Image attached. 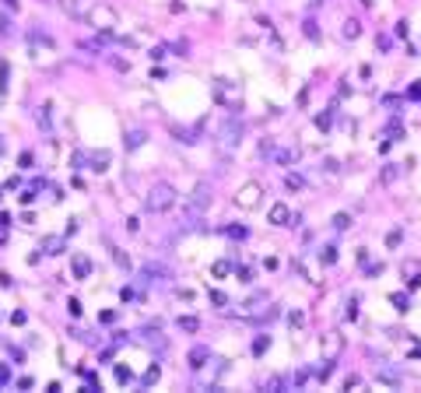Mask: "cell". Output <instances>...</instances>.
<instances>
[{
	"instance_id": "34",
	"label": "cell",
	"mask_w": 421,
	"mask_h": 393,
	"mask_svg": "<svg viewBox=\"0 0 421 393\" xmlns=\"http://www.w3.org/2000/svg\"><path fill=\"white\" fill-rule=\"evenodd\" d=\"M316 127L326 130V127H330V113H320V116H316Z\"/></svg>"
},
{
	"instance_id": "3",
	"label": "cell",
	"mask_w": 421,
	"mask_h": 393,
	"mask_svg": "<svg viewBox=\"0 0 421 393\" xmlns=\"http://www.w3.org/2000/svg\"><path fill=\"white\" fill-rule=\"evenodd\" d=\"M214 98L225 105V109H243V84L218 78V81H214Z\"/></svg>"
},
{
	"instance_id": "24",
	"label": "cell",
	"mask_w": 421,
	"mask_h": 393,
	"mask_svg": "<svg viewBox=\"0 0 421 393\" xmlns=\"http://www.w3.org/2000/svg\"><path fill=\"white\" fill-rule=\"evenodd\" d=\"M228 270H232V263H228V260H218L214 267H210V274H214V278H225Z\"/></svg>"
},
{
	"instance_id": "14",
	"label": "cell",
	"mask_w": 421,
	"mask_h": 393,
	"mask_svg": "<svg viewBox=\"0 0 421 393\" xmlns=\"http://www.w3.org/2000/svg\"><path fill=\"white\" fill-rule=\"evenodd\" d=\"M64 7H67V14H74V18H84V14H88L84 0H64Z\"/></svg>"
},
{
	"instance_id": "1",
	"label": "cell",
	"mask_w": 421,
	"mask_h": 393,
	"mask_svg": "<svg viewBox=\"0 0 421 393\" xmlns=\"http://www.w3.org/2000/svg\"><path fill=\"white\" fill-rule=\"evenodd\" d=\"M243 133H246L243 119H225L221 130H218V137H214V147L228 158V155H235V151H239V144H243Z\"/></svg>"
},
{
	"instance_id": "39",
	"label": "cell",
	"mask_w": 421,
	"mask_h": 393,
	"mask_svg": "<svg viewBox=\"0 0 421 393\" xmlns=\"http://www.w3.org/2000/svg\"><path fill=\"white\" fill-rule=\"evenodd\" d=\"M323 165H326V172H337V169H340V162H337V158H326Z\"/></svg>"
},
{
	"instance_id": "28",
	"label": "cell",
	"mask_w": 421,
	"mask_h": 393,
	"mask_svg": "<svg viewBox=\"0 0 421 393\" xmlns=\"http://www.w3.org/2000/svg\"><path fill=\"white\" fill-rule=\"evenodd\" d=\"M306 379H309V372H306V369H298V372L291 376V379H288V383H291V386H302Z\"/></svg>"
},
{
	"instance_id": "40",
	"label": "cell",
	"mask_w": 421,
	"mask_h": 393,
	"mask_svg": "<svg viewBox=\"0 0 421 393\" xmlns=\"http://www.w3.org/2000/svg\"><path fill=\"white\" fill-rule=\"evenodd\" d=\"M407 95H411V98H421V81H414V84H411V92H407Z\"/></svg>"
},
{
	"instance_id": "5",
	"label": "cell",
	"mask_w": 421,
	"mask_h": 393,
	"mask_svg": "<svg viewBox=\"0 0 421 393\" xmlns=\"http://www.w3.org/2000/svg\"><path fill=\"white\" fill-rule=\"evenodd\" d=\"M210 204V186L207 183H197V190H193V196L186 200V221H197L204 214V207Z\"/></svg>"
},
{
	"instance_id": "7",
	"label": "cell",
	"mask_w": 421,
	"mask_h": 393,
	"mask_svg": "<svg viewBox=\"0 0 421 393\" xmlns=\"http://www.w3.org/2000/svg\"><path fill=\"white\" fill-rule=\"evenodd\" d=\"M84 18L92 21L95 28H102V32H109V28L116 25V11H109V7H102V4H98V7H88Z\"/></svg>"
},
{
	"instance_id": "10",
	"label": "cell",
	"mask_w": 421,
	"mask_h": 393,
	"mask_svg": "<svg viewBox=\"0 0 421 393\" xmlns=\"http://www.w3.org/2000/svg\"><path fill=\"white\" fill-rule=\"evenodd\" d=\"M270 225H291V207L288 204H274L270 207Z\"/></svg>"
},
{
	"instance_id": "11",
	"label": "cell",
	"mask_w": 421,
	"mask_h": 393,
	"mask_svg": "<svg viewBox=\"0 0 421 393\" xmlns=\"http://www.w3.org/2000/svg\"><path fill=\"white\" fill-rule=\"evenodd\" d=\"M407 165H411V162H397V165H386V169H383V176H379V183H383V186H389V183H393V179H397V176H400L404 169H407Z\"/></svg>"
},
{
	"instance_id": "35",
	"label": "cell",
	"mask_w": 421,
	"mask_h": 393,
	"mask_svg": "<svg viewBox=\"0 0 421 393\" xmlns=\"http://www.w3.org/2000/svg\"><path fill=\"white\" fill-rule=\"evenodd\" d=\"M60 246H64L60 239H46V253H60Z\"/></svg>"
},
{
	"instance_id": "21",
	"label": "cell",
	"mask_w": 421,
	"mask_h": 393,
	"mask_svg": "<svg viewBox=\"0 0 421 393\" xmlns=\"http://www.w3.org/2000/svg\"><path fill=\"white\" fill-rule=\"evenodd\" d=\"M389 302H393V306H397L400 312H407V306H411V298L404 295V292H393V295H389Z\"/></svg>"
},
{
	"instance_id": "15",
	"label": "cell",
	"mask_w": 421,
	"mask_h": 393,
	"mask_svg": "<svg viewBox=\"0 0 421 393\" xmlns=\"http://www.w3.org/2000/svg\"><path fill=\"white\" fill-rule=\"evenodd\" d=\"M340 35H344V39H358V35H362V25H358L355 18H348V21H344V28H340Z\"/></svg>"
},
{
	"instance_id": "29",
	"label": "cell",
	"mask_w": 421,
	"mask_h": 393,
	"mask_svg": "<svg viewBox=\"0 0 421 393\" xmlns=\"http://www.w3.org/2000/svg\"><path fill=\"white\" fill-rule=\"evenodd\" d=\"M151 383H158V365H151L144 372V386H151Z\"/></svg>"
},
{
	"instance_id": "22",
	"label": "cell",
	"mask_w": 421,
	"mask_h": 393,
	"mask_svg": "<svg viewBox=\"0 0 421 393\" xmlns=\"http://www.w3.org/2000/svg\"><path fill=\"white\" fill-rule=\"evenodd\" d=\"M400 270H404V278H407V274H411V278H421V263H418V260H404Z\"/></svg>"
},
{
	"instance_id": "33",
	"label": "cell",
	"mask_w": 421,
	"mask_h": 393,
	"mask_svg": "<svg viewBox=\"0 0 421 393\" xmlns=\"http://www.w3.org/2000/svg\"><path fill=\"white\" fill-rule=\"evenodd\" d=\"M362 386V379H358V376H348V379H344V390H358Z\"/></svg>"
},
{
	"instance_id": "23",
	"label": "cell",
	"mask_w": 421,
	"mask_h": 393,
	"mask_svg": "<svg viewBox=\"0 0 421 393\" xmlns=\"http://www.w3.org/2000/svg\"><path fill=\"white\" fill-rule=\"evenodd\" d=\"M348 225H351V214H348V211H340V214H334V229H337V232H344Z\"/></svg>"
},
{
	"instance_id": "26",
	"label": "cell",
	"mask_w": 421,
	"mask_h": 393,
	"mask_svg": "<svg viewBox=\"0 0 421 393\" xmlns=\"http://www.w3.org/2000/svg\"><path fill=\"white\" fill-rule=\"evenodd\" d=\"M225 232H228L232 239H246V235H249V232H246V225H228Z\"/></svg>"
},
{
	"instance_id": "16",
	"label": "cell",
	"mask_w": 421,
	"mask_h": 393,
	"mask_svg": "<svg viewBox=\"0 0 421 393\" xmlns=\"http://www.w3.org/2000/svg\"><path fill=\"white\" fill-rule=\"evenodd\" d=\"M179 330H186V334H197V330H200V320H197V316H179Z\"/></svg>"
},
{
	"instance_id": "2",
	"label": "cell",
	"mask_w": 421,
	"mask_h": 393,
	"mask_svg": "<svg viewBox=\"0 0 421 393\" xmlns=\"http://www.w3.org/2000/svg\"><path fill=\"white\" fill-rule=\"evenodd\" d=\"M172 204H176V190L169 183H155L151 190H147V196H144V207L151 211V214H165Z\"/></svg>"
},
{
	"instance_id": "17",
	"label": "cell",
	"mask_w": 421,
	"mask_h": 393,
	"mask_svg": "<svg viewBox=\"0 0 421 393\" xmlns=\"http://www.w3.org/2000/svg\"><path fill=\"white\" fill-rule=\"evenodd\" d=\"M88 270H92L88 256H74V274H78V278H88Z\"/></svg>"
},
{
	"instance_id": "27",
	"label": "cell",
	"mask_w": 421,
	"mask_h": 393,
	"mask_svg": "<svg viewBox=\"0 0 421 393\" xmlns=\"http://www.w3.org/2000/svg\"><path fill=\"white\" fill-rule=\"evenodd\" d=\"M267 347H270V337H257L253 341V355H263Z\"/></svg>"
},
{
	"instance_id": "38",
	"label": "cell",
	"mask_w": 421,
	"mask_h": 393,
	"mask_svg": "<svg viewBox=\"0 0 421 393\" xmlns=\"http://www.w3.org/2000/svg\"><path fill=\"white\" fill-rule=\"evenodd\" d=\"M288 320H291V327H302V323H306V316H302V312H291Z\"/></svg>"
},
{
	"instance_id": "4",
	"label": "cell",
	"mask_w": 421,
	"mask_h": 393,
	"mask_svg": "<svg viewBox=\"0 0 421 393\" xmlns=\"http://www.w3.org/2000/svg\"><path fill=\"white\" fill-rule=\"evenodd\" d=\"M260 200H263V186L253 183V179H249V183H243V186H239V193H235V207H239V211H257Z\"/></svg>"
},
{
	"instance_id": "25",
	"label": "cell",
	"mask_w": 421,
	"mask_h": 393,
	"mask_svg": "<svg viewBox=\"0 0 421 393\" xmlns=\"http://www.w3.org/2000/svg\"><path fill=\"white\" fill-rule=\"evenodd\" d=\"M144 144V130H133V133H127V147H141Z\"/></svg>"
},
{
	"instance_id": "18",
	"label": "cell",
	"mask_w": 421,
	"mask_h": 393,
	"mask_svg": "<svg viewBox=\"0 0 421 393\" xmlns=\"http://www.w3.org/2000/svg\"><path fill=\"white\" fill-rule=\"evenodd\" d=\"M284 186H288V190H306V179L298 176V172H288V176H284Z\"/></svg>"
},
{
	"instance_id": "30",
	"label": "cell",
	"mask_w": 421,
	"mask_h": 393,
	"mask_svg": "<svg viewBox=\"0 0 421 393\" xmlns=\"http://www.w3.org/2000/svg\"><path fill=\"white\" fill-rule=\"evenodd\" d=\"M235 278H239V281H253V267H239Z\"/></svg>"
},
{
	"instance_id": "19",
	"label": "cell",
	"mask_w": 421,
	"mask_h": 393,
	"mask_svg": "<svg viewBox=\"0 0 421 393\" xmlns=\"http://www.w3.org/2000/svg\"><path fill=\"white\" fill-rule=\"evenodd\" d=\"M320 263H326V267L337 263V246H323V249H320Z\"/></svg>"
},
{
	"instance_id": "31",
	"label": "cell",
	"mask_w": 421,
	"mask_h": 393,
	"mask_svg": "<svg viewBox=\"0 0 421 393\" xmlns=\"http://www.w3.org/2000/svg\"><path fill=\"white\" fill-rule=\"evenodd\" d=\"M400 239H404L400 229H397V232H389V235H386V246H393V249H397V246H400Z\"/></svg>"
},
{
	"instance_id": "13",
	"label": "cell",
	"mask_w": 421,
	"mask_h": 393,
	"mask_svg": "<svg viewBox=\"0 0 421 393\" xmlns=\"http://www.w3.org/2000/svg\"><path fill=\"white\" fill-rule=\"evenodd\" d=\"M340 344H344V337L337 334V330H330V334H326V358H337Z\"/></svg>"
},
{
	"instance_id": "37",
	"label": "cell",
	"mask_w": 421,
	"mask_h": 393,
	"mask_svg": "<svg viewBox=\"0 0 421 393\" xmlns=\"http://www.w3.org/2000/svg\"><path fill=\"white\" fill-rule=\"evenodd\" d=\"M210 302H214V306H225L228 298H225V292H210Z\"/></svg>"
},
{
	"instance_id": "8",
	"label": "cell",
	"mask_w": 421,
	"mask_h": 393,
	"mask_svg": "<svg viewBox=\"0 0 421 393\" xmlns=\"http://www.w3.org/2000/svg\"><path fill=\"white\" fill-rule=\"evenodd\" d=\"M270 158H274L277 165H295L298 162V151L295 147H270Z\"/></svg>"
},
{
	"instance_id": "32",
	"label": "cell",
	"mask_w": 421,
	"mask_h": 393,
	"mask_svg": "<svg viewBox=\"0 0 421 393\" xmlns=\"http://www.w3.org/2000/svg\"><path fill=\"white\" fill-rule=\"evenodd\" d=\"M386 133H389V141H397V137H400V123H397V119L386 127Z\"/></svg>"
},
{
	"instance_id": "12",
	"label": "cell",
	"mask_w": 421,
	"mask_h": 393,
	"mask_svg": "<svg viewBox=\"0 0 421 393\" xmlns=\"http://www.w3.org/2000/svg\"><path fill=\"white\" fill-rule=\"evenodd\" d=\"M207 358H210V347L200 344V347H193V351H190V365H193V369H204Z\"/></svg>"
},
{
	"instance_id": "9",
	"label": "cell",
	"mask_w": 421,
	"mask_h": 393,
	"mask_svg": "<svg viewBox=\"0 0 421 393\" xmlns=\"http://www.w3.org/2000/svg\"><path fill=\"white\" fill-rule=\"evenodd\" d=\"M375 379L386 383V386H400V383H404V376H400L397 369H389V365H379V369H375Z\"/></svg>"
},
{
	"instance_id": "6",
	"label": "cell",
	"mask_w": 421,
	"mask_h": 393,
	"mask_svg": "<svg viewBox=\"0 0 421 393\" xmlns=\"http://www.w3.org/2000/svg\"><path fill=\"white\" fill-rule=\"evenodd\" d=\"M263 312H267V295H253L249 302H243V306L235 309L239 320H260Z\"/></svg>"
},
{
	"instance_id": "20",
	"label": "cell",
	"mask_w": 421,
	"mask_h": 393,
	"mask_svg": "<svg viewBox=\"0 0 421 393\" xmlns=\"http://www.w3.org/2000/svg\"><path fill=\"white\" fill-rule=\"evenodd\" d=\"M330 376H334V358H326V365H320V369H316V379H320V383H326Z\"/></svg>"
},
{
	"instance_id": "36",
	"label": "cell",
	"mask_w": 421,
	"mask_h": 393,
	"mask_svg": "<svg viewBox=\"0 0 421 393\" xmlns=\"http://www.w3.org/2000/svg\"><path fill=\"white\" fill-rule=\"evenodd\" d=\"M116 379H119V383H130V369L119 365V369H116Z\"/></svg>"
}]
</instances>
